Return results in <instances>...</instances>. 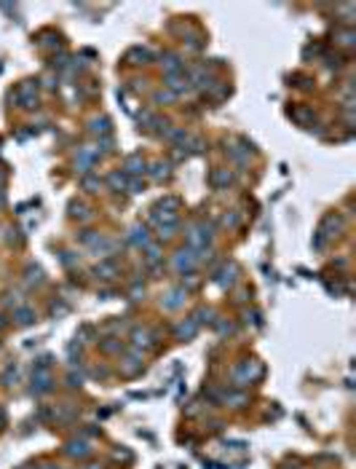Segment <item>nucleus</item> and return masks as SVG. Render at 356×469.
Returning <instances> with one entry per match:
<instances>
[{
    "mask_svg": "<svg viewBox=\"0 0 356 469\" xmlns=\"http://www.w3.org/2000/svg\"><path fill=\"white\" fill-rule=\"evenodd\" d=\"M131 242H134V244H142V247H145V244H147V231H145V228H140V225L131 228Z\"/></svg>",
    "mask_w": 356,
    "mask_h": 469,
    "instance_id": "39448f33",
    "label": "nucleus"
},
{
    "mask_svg": "<svg viewBox=\"0 0 356 469\" xmlns=\"http://www.w3.org/2000/svg\"><path fill=\"white\" fill-rule=\"evenodd\" d=\"M72 217H89V212H86V207H83V204H72Z\"/></svg>",
    "mask_w": 356,
    "mask_h": 469,
    "instance_id": "2eb2a0df",
    "label": "nucleus"
},
{
    "mask_svg": "<svg viewBox=\"0 0 356 469\" xmlns=\"http://www.w3.org/2000/svg\"><path fill=\"white\" fill-rule=\"evenodd\" d=\"M147 56H150V54H147L145 49H131L129 51V59H140L137 65H142V59H147Z\"/></svg>",
    "mask_w": 356,
    "mask_h": 469,
    "instance_id": "9d476101",
    "label": "nucleus"
},
{
    "mask_svg": "<svg viewBox=\"0 0 356 469\" xmlns=\"http://www.w3.org/2000/svg\"><path fill=\"white\" fill-rule=\"evenodd\" d=\"M196 263H198V257L193 255V249H180L174 257V268L180 273H185V271H193L196 268Z\"/></svg>",
    "mask_w": 356,
    "mask_h": 469,
    "instance_id": "f257e3e1",
    "label": "nucleus"
},
{
    "mask_svg": "<svg viewBox=\"0 0 356 469\" xmlns=\"http://www.w3.org/2000/svg\"><path fill=\"white\" fill-rule=\"evenodd\" d=\"M166 86L174 91H188L190 89V81H188V78H180L177 73H171V75H166Z\"/></svg>",
    "mask_w": 356,
    "mask_h": 469,
    "instance_id": "f03ea898",
    "label": "nucleus"
},
{
    "mask_svg": "<svg viewBox=\"0 0 356 469\" xmlns=\"http://www.w3.org/2000/svg\"><path fill=\"white\" fill-rule=\"evenodd\" d=\"M150 174H153V177H164V174H169V164H156Z\"/></svg>",
    "mask_w": 356,
    "mask_h": 469,
    "instance_id": "ddd939ff",
    "label": "nucleus"
},
{
    "mask_svg": "<svg viewBox=\"0 0 356 469\" xmlns=\"http://www.w3.org/2000/svg\"><path fill=\"white\" fill-rule=\"evenodd\" d=\"M107 129H110V121H107V118H94V121H91V131H94V134H105Z\"/></svg>",
    "mask_w": 356,
    "mask_h": 469,
    "instance_id": "0eeeda50",
    "label": "nucleus"
},
{
    "mask_svg": "<svg viewBox=\"0 0 356 469\" xmlns=\"http://www.w3.org/2000/svg\"><path fill=\"white\" fill-rule=\"evenodd\" d=\"M123 185H126V177L118 174V172H113V174H110V188H116V191H118V188H123Z\"/></svg>",
    "mask_w": 356,
    "mask_h": 469,
    "instance_id": "1a4fd4ad",
    "label": "nucleus"
},
{
    "mask_svg": "<svg viewBox=\"0 0 356 469\" xmlns=\"http://www.w3.org/2000/svg\"><path fill=\"white\" fill-rule=\"evenodd\" d=\"M16 317H19V322H32V314H30V308H22V311L16 314Z\"/></svg>",
    "mask_w": 356,
    "mask_h": 469,
    "instance_id": "dca6fc26",
    "label": "nucleus"
},
{
    "mask_svg": "<svg viewBox=\"0 0 356 469\" xmlns=\"http://www.w3.org/2000/svg\"><path fill=\"white\" fill-rule=\"evenodd\" d=\"M126 172H129V174H142V172H145V161H142L140 156L126 158Z\"/></svg>",
    "mask_w": 356,
    "mask_h": 469,
    "instance_id": "20e7f679",
    "label": "nucleus"
},
{
    "mask_svg": "<svg viewBox=\"0 0 356 469\" xmlns=\"http://www.w3.org/2000/svg\"><path fill=\"white\" fill-rule=\"evenodd\" d=\"M174 231H177V222L174 220H171L169 225H161V236H164V239H171V236H174Z\"/></svg>",
    "mask_w": 356,
    "mask_h": 469,
    "instance_id": "f8f14e48",
    "label": "nucleus"
},
{
    "mask_svg": "<svg viewBox=\"0 0 356 469\" xmlns=\"http://www.w3.org/2000/svg\"><path fill=\"white\" fill-rule=\"evenodd\" d=\"M164 65H166V70H169V75H171V73L180 70V56H177V54H166L164 56Z\"/></svg>",
    "mask_w": 356,
    "mask_h": 469,
    "instance_id": "423d86ee",
    "label": "nucleus"
},
{
    "mask_svg": "<svg viewBox=\"0 0 356 469\" xmlns=\"http://www.w3.org/2000/svg\"><path fill=\"white\" fill-rule=\"evenodd\" d=\"M83 188L86 191H94V188H99V180L96 177H83Z\"/></svg>",
    "mask_w": 356,
    "mask_h": 469,
    "instance_id": "4468645a",
    "label": "nucleus"
},
{
    "mask_svg": "<svg viewBox=\"0 0 356 469\" xmlns=\"http://www.w3.org/2000/svg\"><path fill=\"white\" fill-rule=\"evenodd\" d=\"M233 182V174L228 169H217L214 174H212V185L214 188H222V185H231Z\"/></svg>",
    "mask_w": 356,
    "mask_h": 469,
    "instance_id": "7ed1b4c3",
    "label": "nucleus"
},
{
    "mask_svg": "<svg viewBox=\"0 0 356 469\" xmlns=\"http://www.w3.org/2000/svg\"><path fill=\"white\" fill-rule=\"evenodd\" d=\"M96 276H102V279H110L113 273H116V266H110V263H102V266H96Z\"/></svg>",
    "mask_w": 356,
    "mask_h": 469,
    "instance_id": "6e6552de",
    "label": "nucleus"
},
{
    "mask_svg": "<svg viewBox=\"0 0 356 469\" xmlns=\"http://www.w3.org/2000/svg\"><path fill=\"white\" fill-rule=\"evenodd\" d=\"M40 276H43V271H40L38 266H30V268H27V282H40Z\"/></svg>",
    "mask_w": 356,
    "mask_h": 469,
    "instance_id": "9b49d317",
    "label": "nucleus"
}]
</instances>
